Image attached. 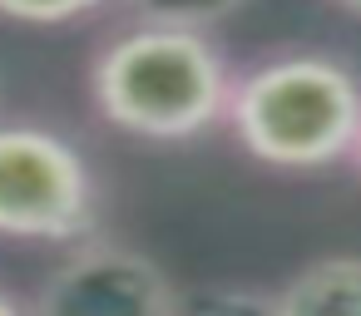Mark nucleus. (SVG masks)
Masks as SVG:
<instances>
[{
	"instance_id": "1a4fd4ad",
	"label": "nucleus",
	"mask_w": 361,
	"mask_h": 316,
	"mask_svg": "<svg viewBox=\"0 0 361 316\" xmlns=\"http://www.w3.org/2000/svg\"><path fill=\"white\" fill-rule=\"evenodd\" d=\"M336 11H346V15H361V0H331Z\"/></svg>"
},
{
	"instance_id": "39448f33",
	"label": "nucleus",
	"mask_w": 361,
	"mask_h": 316,
	"mask_svg": "<svg viewBox=\"0 0 361 316\" xmlns=\"http://www.w3.org/2000/svg\"><path fill=\"white\" fill-rule=\"evenodd\" d=\"M282 316H317V311H361V257H317L307 262L282 291Z\"/></svg>"
},
{
	"instance_id": "20e7f679",
	"label": "nucleus",
	"mask_w": 361,
	"mask_h": 316,
	"mask_svg": "<svg viewBox=\"0 0 361 316\" xmlns=\"http://www.w3.org/2000/svg\"><path fill=\"white\" fill-rule=\"evenodd\" d=\"M35 311L45 316H169V311H183V291L139 247L80 237L70 242V257L35 291Z\"/></svg>"
},
{
	"instance_id": "423d86ee",
	"label": "nucleus",
	"mask_w": 361,
	"mask_h": 316,
	"mask_svg": "<svg viewBox=\"0 0 361 316\" xmlns=\"http://www.w3.org/2000/svg\"><path fill=\"white\" fill-rule=\"evenodd\" d=\"M139 20H164V25H193V30H213L223 20H233L247 0H124Z\"/></svg>"
},
{
	"instance_id": "0eeeda50",
	"label": "nucleus",
	"mask_w": 361,
	"mask_h": 316,
	"mask_svg": "<svg viewBox=\"0 0 361 316\" xmlns=\"http://www.w3.org/2000/svg\"><path fill=\"white\" fill-rule=\"evenodd\" d=\"M104 6L109 0H0V15L16 25H75Z\"/></svg>"
},
{
	"instance_id": "7ed1b4c3",
	"label": "nucleus",
	"mask_w": 361,
	"mask_h": 316,
	"mask_svg": "<svg viewBox=\"0 0 361 316\" xmlns=\"http://www.w3.org/2000/svg\"><path fill=\"white\" fill-rule=\"evenodd\" d=\"M94 217L99 183L80 144L45 124H0V237L70 247Z\"/></svg>"
},
{
	"instance_id": "9d476101",
	"label": "nucleus",
	"mask_w": 361,
	"mask_h": 316,
	"mask_svg": "<svg viewBox=\"0 0 361 316\" xmlns=\"http://www.w3.org/2000/svg\"><path fill=\"white\" fill-rule=\"evenodd\" d=\"M356 163H361V148H356Z\"/></svg>"
},
{
	"instance_id": "f257e3e1",
	"label": "nucleus",
	"mask_w": 361,
	"mask_h": 316,
	"mask_svg": "<svg viewBox=\"0 0 361 316\" xmlns=\"http://www.w3.org/2000/svg\"><path fill=\"white\" fill-rule=\"evenodd\" d=\"M233 80L238 75L208 30L139 20L94 55L90 99L119 134L183 144L228 119Z\"/></svg>"
},
{
	"instance_id": "6e6552de",
	"label": "nucleus",
	"mask_w": 361,
	"mask_h": 316,
	"mask_svg": "<svg viewBox=\"0 0 361 316\" xmlns=\"http://www.w3.org/2000/svg\"><path fill=\"white\" fill-rule=\"evenodd\" d=\"M0 316H20V301H16L6 286H0Z\"/></svg>"
},
{
	"instance_id": "f03ea898",
	"label": "nucleus",
	"mask_w": 361,
	"mask_h": 316,
	"mask_svg": "<svg viewBox=\"0 0 361 316\" xmlns=\"http://www.w3.org/2000/svg\"><path fill=\"white\" fill-rule=\"evenodd\" d=\"M223 124L267 168H331L361 148V80L331 55H277L233 80Z\"/></svg>"
}]
</instances>
